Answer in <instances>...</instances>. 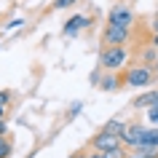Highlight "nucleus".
I'll use <instances>...</instances> for the list:
<instances>
[{
  "mask_svg": "<svg viewBox=\"0 0 158 158\" xmlns=\"http://www.w3.org/2000/svg\"><path fill=\"white\" fill-rule=\"evenodd\" d=\"M126 70L121 73V78H123V86H131V89H150V86L156 83L158 78L156 73H153V64L150 62H142V59H137V62H126Z\"/></svg>",
  "mask_w": 158,
  "mask_h": 158,
  "instance_id": "nucleus-1",
  "label": "nucleus"
},
{
  "mask_svg": "<svg viewBox=\"0 0 158 158\" xmlns=\"http://www.w3.org/2000/svg\"><path fill=\"white\" fill-rule=\"evenodd\" d=\"M129 62V46H105L99 51V70H121Z\"/></svg>",
  "mask_w": 158,
  "mask_h": 158,
  "instance_id": "nucleus-2",
  "label": "nucleus"
},
{
  "mask_svg": "<svg viewBox=\"0 0 158 158\" xmlns=\"http://www.w3.org/2000/svg\"><path fill=\"white\" fill-rule=\"evenodd\" d=\"M137 22V14L129 3H121L118 0L115 6L107 11V24H115V27H131Z\"/></svg>",
  "mask_w": 158,
  "mask_h": 158,
  "instance_id": "nucleus-3",
  "label": "nucleus"
},
{
  "mask_svg": "<svg viewBox=\"0 0 158 158\" xmlns=\"http://www.w3.org/2000/svg\"><path fill=\"white\" fill-rule=\"evenodd\" d=\"M129 40H131V27L105 24V30H102V43L105 46H129Z\"/></svg>",
  "mask_w": 158,
  "mask_h": 158,
  "instance_id": "nucleus-4",
  "label": "nucleus"
},
{
  "mask_svg": "<svg viewBox=\"0 0 158 158\" xmlns=\"http://www.w3.org/2000/svg\"><path fill=\"white\" fill-rule=\"evenodd\" d=\"M89 148L99 150V153H115V150H123V142L107 131H97L91 137V142H89Z\"/></svg>",
  "mask_w": 158,
  "mask_h": 158,
  "instance_id": "nucleus-5",
  "label": "nucleus"
},
{
  "mask_svg": "<svg viewBox=\"0 0 158 158\" xmlns=\"http://www.w3.org/2000/svg\"><path fill=\"white\" fill-rule=\"evenodd\" d=\"M142 134H145V123L142 121H126V131L121 137V142H123L126 148H139Z\"/></svg>",
  "mask_w": 158,
  "mask_h": 158,
  "instance_id": "nucleus-6",
  "label": "nucleus"
},
{
  "mask_svg": "<svg viewBox=\"0 0 158 158\" xmlns=\"http://www.w3.org/2000/svg\"><path fill=\"white\" fill-rule=\"evenodd\" d=\"M97 86L102 91H121L123 89V78H121V70H102V78H97Z\"/></svg>",
  "mask_w": 158,
  "mask_h": 158,
  "instance_id": "nucleus-7",
  "label": "nucleus"
},
{
  "mask_svg": "<svg viewBox=\"0 0 158 158\" xmlns=\"http://www.w3.org/2000/svg\"><path fill=\"white\" fill-rule=\"evenodd\" d=\"M89 24H91V19H89V16H83V14H75V16H70V19L64 22V27H62V35H64V38H75V35L83 32Z\"/></svg>",
  "mask_w": 158,
  "mask_h": 158,
  "instance_id": "nucleus-8",
  "label": "nucleus"
},
{
  "mask_svg": "<svg viewBox=\"0 0 158 158\" xmlns=\"http://www.w3.org/2000/svg\"><path fill=\"white\" fill-rule=\"evenodd\" d=\"M150 105H158V89H150V91H145V94H139V97L131 99V107H137V110L150 107Z\"/></svg>",
  "mask_w": 158,
  "mask_h": 158,
  "instance_id": "nucleus-9",
  "label": "nucleus"
},
{
  "mask_svg": "<svg viewBox=\"0 0 158 158\" xmlns=\"http://www.w3.org/2000/svg\"><path fill=\"white\" fill-rule=\"evenodd\" d=\"M99 131H107V134H113V137H123V131H126V121H121V118H110L107 123H102V129Z\"/></svg>",
  "mask_w": 158,
  "mask_h": 158,
  "instance_id": "nucleus-10",
  "label": "nucleus"
},
{
  "mask_svg": "<svg viewBox=\"0 0 158 158\" xmlns=\"http://www.w3.org/2000/svg\"><path fill=\"white\" fill-rule=\"evenodd\" d=\"M14 156V142L8 134H0V158H11Z\"/></svg>",
  "mask_w": 158,
  "mask_h": 158,
  "instance_id": "nucleus-11",
  "label": "nucleus"
},
{
  "mask_svg": "<svg viewBox=\"0 0 158 158\" xmlns=\"http://www.w3.org/2000/svg\"><path fill=\"white\" fill-rule=\"evenodd\" d=\"M142 145H148V148H158V129H145V134H142ZM142 145H139V148H142Z\"/></svg>",
  "mask_w": 158,
  "mask_h": 158,
  "instance_id": "nucleus-12",
  "label": "nucleus"
},
{
  "mask_svg": "<svg viewBox=\"0 0 158 158\" xmlns=\"http://www.w3.org/2000/svg\"><path fill=\"white\" fill-rule=\"evenodd\" d=\"M75 3H78V0H54V3H51V8H54V11H62V8L75 6Z\"/></svg>",
  "mask_w": 158,
  "mask_h": 158,
  "instance_id": "nucleus-13",
  "label": "nucleus"
},
{
  "mask_svg": "<svg viewBox=\"0 0 158 158\" xmlns=\"http://www.w3.org/2000/svg\"><path fill=\"white\" fill-rule=\"evenodd\" d=\"M81 110H83V102H73V105H70V110H67V121H73Z\"/></svg>",
  "mask_w": 158,
  "mask_h": 158,
  "instance_id": "nucleus-14",
  "label": "nucleus"
},
{
  "mask_svg": "<svg viewBox=\"0 0 158 158\" xmlns=\"http://www.w3.org/2000/svg\"><path fill=\"white\" fill-rule=\"evenodd\" d=\"M148 118L153 121V123H158V105H150L148 107Z\"/></svg>",
  "mask_w": 158,
  "mask_h": 158,
  "instance_id": "nucleus-15",
  "label": "nucleus"
},
{
  "mask_svg": "<svg viewBox=\"0 0 158 158\" xmlns=\"http://www.w3.org/2000/svg\"><path fill=\"white\" fill-rule=\"evenodd\" d=\"M11 102V91H0V105H3V107H6V105H8Z\"/></svg>",
  "mask_w": 158,
  "mask_h": 158,
  "instance_id": "nucleus-16",
  "label": "nucleus"
},
{
  "mask_svg": "<svg viewBox=\"0 0 158 158\" xmlns=\"http://www.w3.org/2000/svg\"><path fill=\"white\" fill-rule=\"evenodd\" d=\"M22 24H24V19H14V22H8L6 27H8V30H14V27H22Z\"/></svg>",
  "mask_w": 158,
  "mask_h": 158,
  "instance_id": "nucleus-17",
  "label": "nucleus"
},
{
  "mask_svg": "<svg viewBox=\"0 0 158 158\" xmlns=\"http://www.w3.org/2000/svg\"><path fill=\"white\" fill-rule=\"evenodd\" d=\"M150 43H153V48L158 51V30H156V32H153V35H150Z\"/></svg>",
  "mask_w": 158,
  "mask_h": 158,
  "instance_id": "nucleus-18",
  "label": "nucleus"
},
{
  "mask_svg": "<svg viewBox=\"0 0 158 158\" xmlns=\"http://www.w3.org/2000/svg\"><path fill=\"white\" fill-rule=\"evenodd\" d=\"M70 158H86V148H83V150H75V153H73Z\"/></svg>",
  "mask_w": 158,
  "mask_h": 158,
  "instance_id": "nucleus-19",
  "label": "nucleus"
},
{
  "mask_svg": "<svg viewBox=\"0 0 158 158\" xmlns=\"http://www.w3.org/2000/svg\"><path fill=\"white\" fill-rule=\"evenodd\" d=\"M153 73H156V78H158V54H156V59H153Z\"/></svg>",
  "mask_w": 158,
  "mask_h": 158,
  "instance_id": "nucleus-20",
  "label": "nucleus"
},
{
  "mask_svg": "<svg viewBox=\"0 0 158 158\" xmlns=\"http://www.w3.org/2000/svg\"><path fill=\"white\" fill-rule=\"evenodd\" d=\"M3 118H6V107H3V105H0V121H3Z\"/></svg>",
  "mask_w": 158,
  "mask_h": 158,
  "instance_id": "nucleus-21",
  "label": "nucleus"
},
{
  "mask_svg": "<svg viewBox=\"0 0 158 158\" xmlns=\"http://www.w3.org/2000/svg\"><path fill=\"white\" fill-rule=\"evenodd\" d=\"M0 134H6V123L3 121H0Z\"/></svg>",
  "mask_w": 158,
  "mask_h": 158,
  "instance_id": "nucleus-22",
  "label": "nucleus"
}]
</instances>
